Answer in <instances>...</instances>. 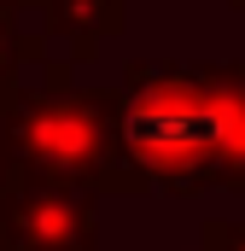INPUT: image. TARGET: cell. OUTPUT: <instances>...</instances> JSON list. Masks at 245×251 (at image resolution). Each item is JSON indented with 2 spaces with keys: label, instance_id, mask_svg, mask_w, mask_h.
<instances>
[{
  "label": "cell",
  "instance_id": "obj_1",
  "mask_svg": "<svg viewBox=\"0 0 245 251\" xmlns=\"http://www.w3.org/2000/svg\"><path fill=\"white\" fill-rule=\"evenodd\" d=\"M0 152L29 181L82 187L94 199H140L146 181L122 146V100L117 88H82L70 59L41 64V82H18L0 105Z\"/></svg>",
  "mask_w": 245,
  "mask_h": 251
},
{
  "label": "cell",
  "instance_id": "obj_2",
  "mask_svg": "<svg viewBox=\"0 0 245 251\" xmlns=\"http://www.w3.org/2000/svg\"><path fill=\"white\" fill-rule=\"evenodd\" d=\"M117 100H122V146H128V164L146 181V193L198 199L216 187L193 64L134 59L117 82Z\"/></svg>",
  "mask_w": 245,
  "mask_h": 251
},
{
  "label": "cell",
  "instance_id": "obj_3",
  "mask_svg": "<svg viewBox=\"0 0 245 251\" xmlns=\"http://www.w3.org/2000/svg\"><path fill=\"white\" fill-rule=\"evenodd\" d=\"M0 240L6 251H99V199L18 176L0 199Z\"/></svg>",
  "mask_w": 245,
  "mask_h": 251
},
{
  "label": "cell",
  "instance_id": "obj_4",
  "mask_svg": "<svg viewBox=\"0 0 245 251\" xmlns=\"http://www.w3.org/2000/svg\"><path fill=\"white\" fill-rule=\"evenodd\" d=\"M193 82H198V111H204L210 181L245 193V59L193 64Z\"/></svg>",
  "mask_w": 245,
  "mask_h": 251
},
{
  "label": "cell",
  "instance_id": "obj_5",
  "mask_svg": "<svg viewBox=\"0 0 245 251\" xmlns=\"http://www.w3.org/2000/svg\"><path fill=\"white\" fill-rule=\"evenodd\" d=\"M122 29H128V0H41V35L70 64H94L99 47Z\"/></svg>",
  "mask_w": 245,
  "mask_h": 251
},
{
  "label": "cell",
  "instance_id": "obj_6",
  "mask_svg": "<svg viewBox=\"0 0 245 251\" xmlns=\"http://www.w3.org/2000/svg\"><path fill=\"white\" fill-rule=\"evenodd\" d=\"M53 47L41 29H18V18L0 6V105L12 100V88L24 82V64H47Z\"/></svg>",
  "mask_w": 245,
  "mask_h": 251
},
{
  "label": "cell",
  "instance_id": "obj_7",
  "mask_svg": "<svg viewBox=\"0 0 245 251\" xmlns=\"http://www.w3.org/2000/svg\"><path fill=\"white\" fill-rule=\"evenodd\" d=\"M198 251H245V216H204Z\"/></svg>",
  "mask_w": 245,
  "mask_h": 251
},
{
  "label": "cell",
  "instance_id": "obj_8",
  "mask_svg": "<svg viewBox=\"0 0 245 251\" xmlns=\"http://www.w3.org/2000/svg\"><path fill=\"white\" fill-rule=\"evenodd\" d=\"M12 18H18V29H41V0H0Z\"/></svg>",
  "mask_w": 245,
  "mask_h": 251
},
{
  "label": "cell",
  "instance_id": "obj_9",
  "mask_svg": "<svg viewBox=\"0 0 245 251\" xmlns=\"http://www.w3.org/2000/svg\"><path fill=\"white\" fill-rule=\"evenodd\" d=\"M12 181H18V170H12V164H6V152H0V199L12 193Z\"/></svg>",
  "mask_w": 245,
  "mask_h": 251
},
{
  "label": "cell",
  "instance_id": "obj_10",
  "mask_svg": "<svg viewBox=\"0 0 245 251\" xmlns=\"http://www.w3.org/2000/svg\"><path fill=\"white\" fill-rule=\"evenodd\" d=\"M228 6H234V12H245V0H228Z\"/></svg>",
  "mask_w": 245,
  "mask_h": 251
}]
</instances>
